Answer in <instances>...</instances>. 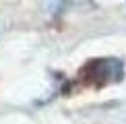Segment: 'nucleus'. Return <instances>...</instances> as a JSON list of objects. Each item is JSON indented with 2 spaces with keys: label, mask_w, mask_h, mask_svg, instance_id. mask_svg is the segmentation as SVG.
<instances>
[]
</instances>
